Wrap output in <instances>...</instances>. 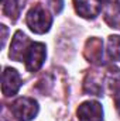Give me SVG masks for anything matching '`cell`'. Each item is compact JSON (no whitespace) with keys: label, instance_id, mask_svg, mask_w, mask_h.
I'll list each match as a JSON object with an SVG mask.
<instances>
[{"label":"cell","instance_id":"cell-11","mask_svg":"<svg viewBox=\"0 0 120 121\" xmlns=\"http://www.w3.org/2000/svg\"><path fill=\"white\" fill-rule=\"evenodd\" d=\"M107 55L113 60H120V35H110L107 38Z\"/></svg>","mask_w":120,"mask_h":121},{"label":"cell","instance_id":"cell-2","mask_svg":"<svg viewBox=\"0 0 120 121\" xmlns=\"http://www.w3.org/2000/svg\"><path fill=\"white\" fill-rule=\"evenodd\" d=\"M38 103L30 97H20L11 104V113L18 121H31L38 114Z\"/></svg>","mask_w":120,"mask_h":121},{"label":"cell","instance_id":"cell-7","mask_svg":"<svg viewBox=\"0 0 120 121\" xmlns=\"http://www.w3.org/2000/svg\"><path fill=\"white\" fill-rule=\"evenodd\" d=\"M79 121H103V108L97 101H85L78 107L76 111Z\"/></svg>","mask_w":120,"mask_h":121},{"label":"cell","instance_id":"cell-9","mask_svg":"<svg viewBox=\"0 0 120 121\" xmlns=\"http://www.w3.org/2000/svg\"><path fill=\"white\" fill-rule=\"evenodd\" d=\"M105 1V20L113 28H120V0Z\"/></svg>","mask_w":120,"mask_h":121},{"label":"cell","instance_id":"cell-6","mask_svg":"<svg viewBox=\"0 0 120 121\" xmlns=\"http://www.w3.org/2000/svg\"><path fill=\"white\" fill-rule=\"evenodd\" d=\"M102 6L103 0H74L75 11L86 20L96 18L102 11Z\"/></svg>","mask_w":120,"mask_h":121},{"label":"cell","instance_id":"cell-12","mask_svg":"<svg viewBox=\"0 0 120 121\" xmlns=\"http://www.w3.org/2000/svg\"><path fill=\"white\" fill-rule=\"evenodd\" d=\"M115 100H116V107H117V110L120 111V89L116 90V93H115Z\"/></svg>","mask_w":120,"mask_h":121},{"label":"cell","instance_id":"cell-13","mask_svg":"<svg viewBox=\"0 0 120 121\" xmlns=\"http://www.w3.org/2000/svg\"><path fill=\"white\" fill-rule=\"evenodd\" d=\"M1 31H3V37H1V47H4V42H6V34H7L6 26H1Z\"/></svg>","mask_w":120,"mask_h":121},{"label":"cell","instance_id":"cell-4","mask_svg":"<svg viewBox=\"0 0 120 121\" xmlns=\"http://www.w3.org/2000/svg\"><path fill=\"white\" fill-rule=\"evenodd\" d=\"M21 87V78L18 72L13 68H4L1 75V91L6 97H11L17 94Z\"/></svg>","mask_w":120,"mask_h":121},{"label":"cell","instance_id":"cell-3","mask_svg":"<svg viewBox=\"0 0 120 121\" xmlns=\"http://www.w3.org/2000/svg\"><path fill=\"white\" fill-rule=\"evenodd\" d=\"M47 58V48L42 42H31L30 48L27 49L24 63L28 72H37L44 65Z\"/></svg>","mask_w":120,"mask_h":121},{"label":"cell","instance_id":"cell-5","mask_svg":"<svg viewBox=\"0 0 120 121\" xmlns=\"http://www.w3.org/2000/svg\"><path fill=\"white\" fill-rule=\"evenodd\" d=\"M31 41L27 38V35L21 31H17L13 37V41H11V45H10V52H9V56L13 60H17V62H23L26 58V54H27V49L30 48Z\"/></svg>","mask_w":120,"mask_h":121},{"label":"cell","instance_id":"cell-8","mask_svg":"<svg viewBox=\"0 0 120 121\" xmlns=\"http://www.w3.org/2000/svg\"><path fill=\"white\" fill-rule=\"evenodd\" d=\"M83 54H85V58L89 62H92V63L102 62V58H103V42L97 37L89 38L86 41Z\"/></svg>","mask_w":120,"mask_h":121},{"label":"cell","instance_id":"cell-1","mask_svg":"<svg viewBox=\"0 0 120 121\" xmlns=\"http://www.w3.org/2000/svg\"><path fill=\"white\" fill-rule=\"evenodd\" d=\"M26 21H27L28 28L32 32H35V34H45L51 28L52 17L50 16V13L44 7L37 4L27 13Z\"/></svg>","mask_w":120,"mask_h":121},{"label":"cell","instance_id":"cell-10","mask_svg":"<svg viewBox=\"0 0 120 121\" xmlns=\"http://www.w3.org/2000/svg\"><path fill=\"white\" fill-rule=\"evenodd\" d=\"M3 1V13L11 20V21H16L20 16V11H21V1L20 0H1Z\"/></svg>","mask_w":120,"mask_h":121}]
</instances>
